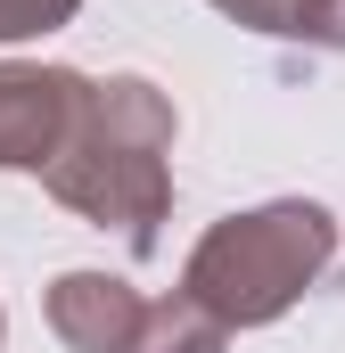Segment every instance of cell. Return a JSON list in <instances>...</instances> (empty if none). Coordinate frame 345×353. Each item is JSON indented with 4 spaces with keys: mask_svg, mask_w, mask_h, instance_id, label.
Here are the masks:
<instances>
[{
    "mask_svg": "<svg viewBox=\"0 0 345 353\" xmlns=\"http://www.w3.org/2000/svg\"><path fill=\"white\" fill-rule=\"evenodd\" d=\"M172 140H181V115L148 74H107L90 83V107L66 140V157L41 173V189L83 214L90 230H115L132 255H157L165 247V214H172Z\"/></svg>",
    "mask_w": 345,
    "mask_h": 353,
    "instance_id": "cell-1",
    "label": "cell"
},
{
    "mask_svg": "<svg viewBox=\"0 0 345 353\" xmlns=\"http://www.w3.org/2000/svg\"><path fill=\"white\" fill-rule=\"evenodd\" d=\"M337 255V214L321 197H271V205H247V214H222L189 263H181V288L222 312L230 329H271Z\"/></svg>",
    "mask_w": 345,
    "mask_h": 353,
    "instance_id": "cell-2",
    "label": "cell"
},
{
    "mask_svg": "<svg viewBox=\"0 0 345 353\" xmlns=\"http://www.w3.org/2000/svg\"><path fill=\"white\" fill-rule=\"evenodd\" d=\"M90 107V74L8 58L0 66V173H50Z\"/></svg>",
    "mask_w": 345,
    "mask_h": 353,
    "instance_id": "cell-3",
    "label": "cell"
},
{
    "mask_svg": "<svg viewBox=\"0 0 345 353\" xmlns=\"http://www.w3.org/2000/svg\"><path fill=\"white\" fill-rule=\"evenodd\" d=\"M41 321L66 353H132L140 321H148V296L115 271H58L50 296H41Z\"/></svg>",
    "mask_w": 345,
    "mask_h": 353,
    "instance_id": "cell-4",
    "label": "cell"
},
{
    "mask_svg": "<svg viewBox=\"0 0 345 353\" xmlns=\"http://www.w3.org/2000/svg\"><path fill=\"white\" fill-rule=\"evenodd\" d=\"M132 353H230V321L206 312L189 288H172V296H148V321H140Z\"/></svg>",
    "mask_w": 345,
    "mask_h": 353,
    "instance_id": "cell-5",
    "label": "cell"
},
{
    "mask_svg": "<svg viewBox=\"0 0 345 353\" xmlns=\"http://www.w3.org/2000/svg\"><path fill=\"white\" fill-rule=\"evenodd\" d=\"M230 25H255V33H279V41H304V17L321 0H214Z\"/></svg>",
    "mask_w": 345,
    "mask_h": 353,
    "instance_id": "cell-6",
    "label": "cell"
},
{
    "mask_svg": "<svg viewBox=\"0 0 345 353\" xmlns=\"http://www.w3.org/2000/svg\"><path fill=\"white\" fill-rule=\"evenodd\" d=\"M75 8H83V0H0V50H8V41H33V33H58V25H75Z\"/></svg>",
    "mask_w": 345,
    "mask_h": 353,
    "instance_id": "cell-7",
    "label": "cell"
},
{
    "mask_svg": "<svg viewBox=\"0 0 345 353\" xmlns=\"http://www.w3.org/2000/svg\"><path fill=\"white\" fill-rule=\"evenodd\" d=\"M304 50H345V0H321L304 17Z\"/></svg>",
    "mask_w": 345,
    "mask_h": 353,
    "instance_id": "cell-8",
    "label": "cell"
},
{
    "mask_svg": "<svg viewBox=\"0 0 345 353\" xmlns=\"http://www.w3.org/2000/svg\"><path fill=\"white\" fill-rule=\"evenodd\" d=\"M0 337H8V312H0Z\"/></svg>",
    "mask_w": 345,
    "mask_h": 353,
    "instance_id": "cell-9",
    "label": "cell"
}]
</instances>
